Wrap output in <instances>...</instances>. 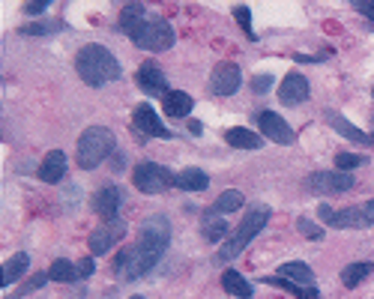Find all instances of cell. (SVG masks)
Returning a JSON list of instances; mask_svg holds the SVG:
<instances>
[{
    "label": "cell",
    "instance_id": "obj_1",
    "mask_svg": "<svg viewBox=\"0 0 374 299\" xmlns=\"http://www.w3.org/2000/svg\"><path fill=\"white\" fill-rule=\"evenodd\" d=\"M75 69L84 84H90V87H102V84H111L120 78V63L117 57H114L105 45H99V42H90V45H84L75 57Z\"/></svg>",
    "mask_w": 374,
    "mask_h": 299
},
{
    "label": "cell",
    "instance_id": "obj_2",
    "mask_svg": "<svg viewBox=\"0 0 374 299\" xmlns=\"http://www.w3.org/2000/svg\"><path fill=\"white\" fill-rule=\"evenodd\" d=\"M114 144H117V141H114V132L105 129V126H90V129H84V135L78 138V147H75L78 168H84V170L99 168L114 153Z\"/></svg>",
    "mask_w": 374,
    "mask_h": 299
},
{
    "label": "cell",
    "instance_id": "obj_3",
    "mask_svg": "<svg viewBox=\"0 0 374 299\" xmlns=\"http://www.w3.org/2000/svg\"><path fill=\"white\" fill-rule=\"evenodd\" d=\"M269 207H252L249 212H246V219H242V224L237 227V237L231 239V243H222V249H219V254H215V263H228V261H234L237 254L246 249L252 239L257 237L267 227V222H269Z\"/></svg>",
    "mask_w": 374,
    "mask_h": 299
},
{
    "label": "cell",
    "instance_id": "obj_4",
    "mask_svg": "<svg viewBox=\"0 0 374 299\" xmlns=\"http://www.w3.org/2000/svg\"><path fill=\"white\" fill-rule=\"evenodd\" d=\"M174 174H171L168 168L162 165H156V162H141L135 168V174H132V183H135V189L144 192V195H162L168 192L171 186H174Z\"/></svg>",
    "mask_w": 374,
    "mask_h": 299
},
{
    "label": "cell",
    "instance_id": "obj_5",
    "mask_svg": "<svg viewBox=\"0 0 374 299\" xmlns=\"http://www.w3.org/2000/svg\"><path fill=\"white\" fill-rule=\"evenodd\" d=\"M156 263H159V261L135 243V246H129V249H123L117 254V261H114V273H117L120 278H126V281H132V278H141L144 273H150Z\"/></svg>",
    "mask_w": 374,
    "mask_h": 299
},
{
    "label": "cell",
    "instance_id": "obj_6",
    "mask_svg": "<svg viewBox=\"0 0 374 299\" xmlns=\"http://www.w3.org/2000/svg\"><path fill=\"white\" fill-rule=\"evenodd\" d=\"M168 243H171V224H168V219H165V216H150L147 222L141 224L138 246H141L144 251H150L156 261H159L162 254H165Z\"/></svg>",
    "mask_w": 374,
    "mask_h": 299
},
{
    "label": "cell",
    "instance_id": "obj_7",
    "mask_svg": "<svg viewBox=\"0 0 374 299\" xmlns=\"http://www.w3.org/2000/svg\"><path fill=\"white\" fill-rule=\"evenodd\" d=\"M135 45L144 51H168L174 45V27L165 18H153L144 24V31L135 36Z\"/></svg>",
    "mask_w": 374,
    "mask_h": 299
},
{
    "label": "cell",
    "instance_id": "obj_8",
    "mask_svg": "<svg viewBox=\"0 0 374 299\" xmlns=\"http://www.w3.org/2000/svg\"><path fill=\"white\" fill-rule=\"evenodd\" d=\"M306 186L314 195H341L353 189V177L348 170H318V174H311L306 180Z\"/></svg>",
    "mask_w": 374,
    "mask_h": 299
},
{
    "label": "cell",
    "instance_id": "obj_9",
    "mask_svg": "<svg viewBox=\"0 0 374 299\" xmlns=\"http://www.w3.org/2000/svg\"><path fill=\"white\" fill-rule=\"evenodd\" d=\"M318 219L329 227H371L368 216L363 207H348V210H329V207H321L318 210Z\"/></svg>",
    "mask_w": 374,
    "mask_h": 299
},
{
    "label": "cell",
    "instance_id": "obj_10",
    "mask_svg": "<svg viewBox=\"0 0 374 299\" xmlns=\"http://www.w3.org/2000/svg\"><path fill=\"white\" fill-rule=\"evenodd\" d=\"M257 126H261V132L272 141V144H282V147H291L296 141V132L287 126L276 111H261L257 114Z\"/></svg>",
    "mask_w": 374,
    "mask_h": 299
},
{
    "label": "cell",
    "instance_id": "obj_11",
    "mask_svg": "<svg viewBox=\"0 0 374 299\" xmlns=\"http://www.w3.org/2000/svg\"><path fill=\"white\" fill-rule=\"evenodd\" d=\"M132 120H135V129L150 135V138H174V132L168 129V126L159 120V114H156L147 102H141L135 111H132Z\"/></svg>",
    "mask_w": 374,
    "mask_h": 299
},
{
    "label": "cell",
    "instance_id": "obj_12",
    "mask_svg": "<svg viewBox=\"0 0 374 299\" xmlns=\"http://www.w3.org/2000/svg\"><path fill=\"white\" fill-rule=\"evenodd\" d=\"M240 84H242V72H240V66L234 63H219L213 69V78H210V87L215 96H231L240 90Z\"/></svg>",
    "mask_w": 374,
    "mask_h": 299
},
{
    "label": "cell",
    "instance_id": "obj_13",
    "mask_svg": "<svg viewBox=\"0 0 374 299\" xmlns=\"http://www.w3.org/2000/svg\"><path fill=\"white\" fill-rule=\"evenodd\" d=\"M120 204H123V192L117 186H99V192L93 195V210L102 216L108 224L117 222V212H120Z\"/></svg>",
    "mask_w": 374,
    "mask_h": 299
},
{
    "label": "cell",
    "instance_id": "obj_14",
    "mask_svg": "<svg viewBox=\"0 0 374 299\" xmlns=\"http://www.w3.org/2000/svg\"><path fill=\"white\" fill-rule=\"evenodd\" d=\"M138 87L144 90V93H150V96H168L171 90H168V81H165V72L156 63H144L141 69H138Z\"/></svg>",
    "mask_w": 374,
    "mask_h": 299
},
{
    "label": "cell",
    "instance_id": "obj_15",
    "mask_svg": "<svg viewBox=\"0 0 374 299\" xmlns=\"http://www.w3.org/2000/svg\"><path fill=\"white\" fill-rule=\"evenodd\" d=\"M279 99H282V105H303L306 99H309V81L299 72H291L282 81Z\"/></svg>",
    "mask_w": 374,
    "mask_h": 299
},
{
    "label": "cell",
    "instance_id": "obj_16",
    "mask_svg": "<svg viewBox=\"0 0 374 299\" xmlns=\"http://www.w3.org/2000/svg\"><path fill=\"white\" fill-rule=\"evenodd\" d=\"M326 120H329V126L338 132V135H344L348 141H353V144H374V135H368V132H363V129H356V126L344 117V114H338V111H326Z\"/></svg>",
    "mask_w": 374,
    "mask_h": 299
},
{
    "label": "cell",
    "instance_id": "obj_17",
    "mask_svg": "<svg viewBox=\"0 0 374 299\" xmlns=\"http://www.w3.org/2000/svg\"><path fill=\"white\" fill-rule=\"evenodd\" d=\"M123 234H126L123 222H111L108 227H99V231H93V237H90V251L93 254H105Z\"/></svg>",
    "mask_w": 374,
    "mask_h": 299
},
{
    "label": "cell",
    "instance_id": "obj_18",
    "mask_svg": "<svg viewBox=\"0 0 374 299\" xmlns=\"http://www.w3.org/2000/svg\"><path fill=\"white\" fill-rule=\"evenodd\" d=\"M66 174V156L60 150H51L46 159H42L39 165V180L42 183H48V186H54V183H60Z\"/></svg>",
    "mask_w": 374,
    "mask_h": 299
},
{
    "label": "cell",
    "instance_id": "obj_19",
    "mask_svg": "<svg viewBox=\"0 0 374 299\" xmlns=\"http://www.w3.org/2000/svg\"><path fill=\"white\" fill-rule=\"evenodd\" d=\"M192 108H195V99L186 90H171L165 96V114L168 117H189Z\"/></svg>",
    "mask_w": 374,
    "mask_h": 299
},
{
    "label": "cell",
    "instance_id": "obj_20",
    "mask_svg": "<svg viewBox=\"0 0 374 299\" xmlns=\"http://www.w3.org/2000/svg\"><path fill=\"white\" fill-rule=\"evenodd\" d=\"M147 21H150V18L144 16V6H138V4L126 6V9L120 12V31H123V33H129L132 39L144 31V24H147Z\"/></svg>",
    "mask_w": 374,
    "mask_h": 299
},
{
    "label": "cell",
    "instance_id": "obj_21",
    "mask_svg": "<svg viewBox=\"0 0 374 299\" xmlns=\"http://www.w3.org/2000/svg\"><path fill=\"white\" fill-rule=\"evenodd\" d=\"M225 141H228L231 147H237V150H261V147H264V138L255 135V132H249V129H242V126H237V129H228V132H225Z\"/></svg>",
    "mask_w": 374,
    "mask_h": 299
},
{
    "label": "cell",
    "instance_id": "obj_22",
    "mask_svg": "<svg viewBox=\"0 0 374 299\" xmlns=\"http://www.w3.org/2000/svg\"><path fill=\"white\" fill-rule=\"evenodd\" d=\"M174 186L186 189V192H204L210 186V177L204 174V170H198V168H186V170H180V174H177Z\"/></svg>",
    "mask_w": 374,
    "mask_h": 299
},
{
    "label": "cell",
    "instance_id": "obj_23",
    "mask_svg": "<svg viewBox=\"0 0 374 299\" xmlns=\"http://www.w3.org/2000/svg\"><path fill=\"white\" fill-rule=\"evenodd\" d=\"M201 231H204V237L210 243H222L225 234H228V222L222 216H215V210H210L207 216L201 219Z\"/></svg>",
    "mask_w": 374,
    "mask_h": 299
},
{
    "label": "cell",
    "instance_id": "obj_24",
    "mask_svg": "<svg viewBox=\"0 0 374 299\" xmlns=\"http://www.w3.org/2000/svg\"><path fill=\"white\" fill-rule=\"evenodd\" d=\"M222 288L228 290V293H234V296H240V299H252V284L246 281V278H242L240 273H237V269H228V273L222 276Z\"/></svg>",
    "mask_w": 374,
    "mask_h": 299
},
{
    "label": "cell",
    "instance_id": "obj_25",
    "mask_svg": "<svg viewBox=\"0 0 374 299\" xmlns=\"http://www.w3.org/2000/svg\"><path fill=\"white\" fill-rule=\"evenodd\" d=\"M27 266H31V258H27L24 251H18V254H12V258L6 261V266H4V288H9L12 281H18L24 273H27Z\"/></svg>",
    "mask_w": 374,
    "mask_h": 299
},
{
    "label": "cell",
    "instance_id": "obj_26",
    "mask_svg": "<svg viewBox=\"0 0 374 299\" xmlns=\"http://www.w3.org/2000/svg\"><path fill=\"white\" fill-rule=\"evenodd\" d=\"M371 273H374V263H368V261L348 263L341 269V284H344V288H356V284L363 281L365 276H371Z\"/></svg>",
    "mask_w": 374,
    "mask_h": 299
},
{
    "label": "cell",
    "instance_id": "obj_27",
    "mask_svg": "<svg viewBox=\"0 0 374 299\" xmlns=\"http://www.w3.org/2000/svg\"><path fill=\"white\" fill-rule=\"evenodd\" d=\"M264 281L269 284V288H282V290H287V293H294L296 299H324L314 288H299L296 281H287V278H279V276H272V278L267 276Z\"/></svg>",
    "mask_w": 374,
    "mask_h": 299
},
{
    "label": "cell",
    "instance_id": "obj_28",
    "mask_svg": "<svg viewBox=\"0 0 374 299\" xmlns=\"http://www.w3.org/2000/svg\"><path fill=\"white\" fill-rule=\"evenodd\" d=\"M279 278L296 281V284H314V273H311V269H309L306 263H299V261H294V263H282Z\"/></svg>",
    "mask_w": 374,
    "mask_h": 299
},
{
    "label": "cell",
    "instance_id": "obj_29",
    "mask_svg": "<svg viewBox=\"0 0 374 299\" xmlns=\"http://www.w3.org/2000/svg\"><path fill=\"white\" fill-rule=\"evenodd\" d=\"M48 278H54V281H75L78 278V266L72 263V261H54L51 263V269H48Z\"/></svg>",
    "mask_w": 374,
    "mask_h": 299
},
{
    "label": "cell",
    "instance_id": "obj_30",
    "mask_svg": "<svg viewBox=\"0 0 374 299\" xmlns=\"http://www.w3.org/2000/svg\"><path fill=\"white\" fill-rule=\"evenodd\" d=\"M242 204H246V201H242V192H237V189H228V192H222V197H219V201H215V212H234V210H240Z\"/></svg>",
    "mask_w": 374,
    "mask_h": 299
},
{
    "label": "cell",
    "instance_id": "obj_31",
    "mask_svg": "<svg viewBox=\"0 0 374 299\" xmlns=\"http://www.w3.org/2000/svg\"><path fill=\"white\" fill-rule=\"evenodd\" d=\"M63 31V21H48V24H27V27H21V33L24 36H46V33H60Z\"/></svg>",
    "mask_w": 374,
    "mask_h": 299
},
{
    "label": "cell",
    "instance_id": "obj_32",
    "mask_svg": "<svg viewBox=\"0 0 374 299\" xmlns=\"http://www.w3.org/2000/svg\"><path fill=\"white\" fill-rule=\"evenodd\" d=\"M296 231L303 234L306 239H314V243H318V239H324V227H321V224H314V222H311V219H306V216L296 222Z\"/></svg>",
    "mask_w": 374,
    "mask_h": 299
},
{
    "label": "cell",
    "instance_id": "obj_33",
    "mask_svg": "<svg viewBox=\"0 0 374 299\" xmlns=\"http://www.w3.org/2000/svg\"><path fill=\"white\" fill-rule=\"evenodd\" d=\"M359 165H365V156H356V153H338L336 156L338 170H351V168H359Z\"/></svg>",
    "mask_w": 374,
    "mask_h": 299
},
{
    "label": "cell",
    "instance_id": "obj_34",
    "mask_svg": "<svg viewBox=\"0 0 374 299\" xmlns=\"http://www.w3.org/2000/svg\"><path fill=\"white\" fill-rule=\"evenodd\" d=\"M234 18L240 21V27H242V31H246L249 36H255V33H252V12H249L246 6H234Z\"/></svg>",
    "mask_w": 374,
    "mask_h": 299
},
{
    "label": "cell",
    "instance_id": "obj_35",
    "mask_svg": "<svg viewBox=\"0 0 374 299\" xmlns=\"http://www.w3.org/2000/svg\"><path fill=\"white\" fill-rule=\"evenodd\" d=\"M46 281H48V276H46V273H39V276H33L31 281H27V284H24V288H21L16 296H27V293H33V290H39Z\"/></svg>",
    "mask_w": 374,
    "mask_h": 299
},
{
    "label": "cell",
    "instance_id": "obj_36",
    "mask_svg": "<svg viewBox=\"0 0 374 299\" xmlns=\"http://www.w3.org/2000/svg\"><path fill=\"white\" fill-rule=\"evenodd\" d=\"M272 87V75H257V78H252V90L261 96V93H267Z\"/></svg>",
    "mask_w": 374,
    "mask_h": 299
},
{
    "label": "cell",
    "instance_id": "obj_37",
    "mask_svg": "<svg viewBox=\"0 0 374 299\" xmlns=\"http://www.w3.org/2000/svg\"><path fill=\"white\" fill-rule=\"evenodd\" d=\"M75 266H78V278H84V276L93 273V261H90V258H81Z\"/></svg>",
    "mask_w": 374,
    "mask_h": 299
},
{
    "label": "cell",
    "instance_id": "obj_38",
    "mask_svg": "<svg viewBox=\"0 0 374 299\" xmlns=\"http://www.w3.org/2000/svg\"><path fill=\"white\" fill-rule=\"evenodd\" d=\"M27 16H39V12H46L48 9V0H39V4H27Z\"/></svg>",
    "mask_w": 374,
    "mask_h": 299
},
{
    "label": "cell",
    "instance_id": "obj_39",
    "mask_svg": "<svg viewBox=\"0 0 374 299\" xmlns=\"http://www.w3.org/2000/svg\"><path fill=\"white\" fill-rule=\"evenodd\" d=\"M356 9H359V12H365L368 18H374V4H356Z\"/></svg>",
    "mask_w": 374,
    "mask_h": 299
},
{
    "label": "cell",
    "instance_id": "obj_40",
    "mask_svg": "<svg viewBox=\"0 0 374 299\" xmlns=\"http://www.w3.org/2000/svg\"><path fill=\"white\" fill-rule=\"evenodd\" d=\"M363 210H365V216H368V222L374 224V201H368V204H363Z\"/></svg>",
    "mask_w": 374,
    "mask_h": 299
},
{
    "label": "cell",
    "instance_id": "obj_41",
    "mask_svg": "<svg viewBox=\"0 0 374 299\" xmlns=\"http://www.w3.org/2000/svg\"><path fill=\"white\" fill-rule=\"evenodd\" d=\"M189 129H192V135H201V132H204V126H201V123H195V120H192V123H189Z\"/></svg>",
    "mask_w": 374,
    "mask_h": 299
},
{
    "label": "cell",
    "instance_id": "obj_42",
    "mask_svg": "<svg viewBox=\"0 0 374 299\" xmlns=\"http://www.w3.org/2000/svg\"><path fill=\"white\" fill-rule=\"evenodd\" d=\"M132 299H144V296H132Z\"/></svg>",
    "mask_w": 374,
    "mask_h": 299
},
{
    "label": "cell",
    "instance_id": "obj_43",
    "mask_svg": "<svg viewBox=\"0 0 374 299\" xmlns=\"http://www.w3.org/2000/svg\"><path fill=\"white\" fill-rule=\"evenodd\" d=\"M371 96H374V90H371Z\"/></svg>",
    "mask_w": 374,
    "mask_h": 299
}]
</instances>
